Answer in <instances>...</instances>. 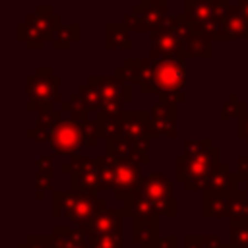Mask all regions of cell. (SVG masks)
I'll use <instances>...</instances> for the list:
<instances>
[{
    "label": "cell",
    "mask_w": 248,
    "mask_h": 248,
    "mask_svg": "<svg viewBox=\"0 0 248 248\" xmlns=\"http://www.w3.org/2000/svg\"><path fill=\"white\" fill-rule=\"evenodd\" d=\"M87 83L93 85L103 101V112H122L124 103H132L134 95H132V83L120 81L114 76H89Z\"/></svg>",
    "instance_id": "obj_11"
},
{
    "label": "cell",
    "mask_w": 248,
    "mask_h": 248,
    "mask_svg": "<svg viewBox=\"0 0 248 248\" xmlns=\"http://www.w3.org/2000/svg\"><path fill=\"white\" fill-rule=\"evenodd\" d=\"M211 43L213 39L203 33H192L184 41V52L188 58H211Z\"/></svg>",
    "instance_id": "obj_29"
},
{
    "label": "cell",
    "mask_w": 248,
    "mask_h": 248,
    "mask_svg": "<svg viewBox=\"0 0 248 248\" xmlns=\"http://www.w3.org/2000/svg\"><path fill=\"white\" fill-rule=\"evenodd\" d=\"M236 190H240L236 174L223 161L211 167V170L207 172L203 180V188H202V192H223V194H234Z\"/></svg>",
    "instance_id": "obj_18"
},
{
    "label": "cell",
    "mask_w": 248,
    "mask_h": 248,
    "mask_svg": "<svg viewBox=\"0 0 248 248\" xmlns=\"http://www.w3.org/2000/svg\"><path fill=\"white\" fill-rule=\"evenodd\" d=\"M105 46L107 50H132L134 43L130 39V29L124 23L108 21L105 25Z\"/></svg>",
    "instance_id": "obj_26"
},
{
    "label": "cell",
    "mask_w": 248,
    "mask_h": 248,
    "mask_svg": "<svg viewBox=\"0 0 248 248\" xmlns=\"http://www.w3.org/2000/svg\"><path fill=\"white\" fill-rule=\"evenodd\" d=\"M103 207H108L107 200L93 192L52 190V217H66L76 227L87 225Z\"/></svg>",
    "instance_id": "obj_4"
},
{
    "label": "cell",
    "mask_w": 248,
    "mask_h": 248,
    "mask_svg": "<svg viewBox=\"0 0 248 248\" xmlns=\"http://www.w3.org/2000/svg\"><path fill=\"white\" fill-rule=\"evenodd\" d=\"M248 108V105L246 103H242L240 99H238V95L236 93H231L229 95V99L223 103V107H221V110H219V120H223V122H227V120H238L240 118V114L244 112Z\"/></svg>",
    "instance_id": "obj_32"
},
{
    "label": "cell",
    "mask_w": 248,
    "mask_h": 248,
    "mask_svg": "<svg viewBox=\"0 0 248 248\" xmlns=\"http://www.w3.org/2000/svg\"><path fill=\"white\" fill-rule=\"evenodd\" d=\"M140 188L145 192V196L153 202L157 207L159 215L174 219L178 209H176V198H174V182L163 174V172H145Z\"/></svg>",
    "instance_id": "obj_10"
},
{
    "label": "cell",
    "mask_w": 248,
    "mask_h": 248,
    "mask_svg": "<svg viewBox=\"0 0 248 248\" xmlns=\"http://www.w3.org/2000/svg\"><path fill=\"white\" fill-rule=\"evenodd\" d=\"M147 112L151 116L155 138H169V140L176 138V103L157 99V103L151 105Z\"/></svg>",
    "instance_id": "obj_14"
},
{
    "label": "cell",
    "mask_w": 248,
    "mask_h": 248,
    "mask_svg": "<svg viewBox=\"0 0 248 248\" xmlns=\"http://www.w3.org/2000/svg\"><path fill=\"white\" fill-rule=\"evenodd\" d=\"M101 140H114L122 132V112H99L95 114Z\"/></svg>",
    "instance_id": "obj_28"
},
{
    "label": "cell",
    "mask_w": 248,
    "mask_h": 248,
    "mask_svg": "<svg viewBox=\"0 0 248 248\" xmlns=\"http://www.w3.org/2000/svg\"><path fill=\"white\" fill-rule=\"evenodd\" d=\"M60 76L54 74L50 66H39L31 76L25 79V91H27V105L25 108L29 112H46L52 110L54 105L62 103L60 97Z\"/></svg>",
    "instance_id": "obj_5"
},
{
    "label": "cell",
    "mask_w": 248,
    "mask_h": 248,
    "mask_svg": "<svg viewBox=\"0 0 248 248\" xmlns=\"http://www.w3.org/2000/svg\"><path fill=\"white\" fill-rule=\"evenodd\" d=\"M35 200H43L52 190L54 180V155H41L35 161Z\"/></svg>",
    "instance_id": "obj_24"
},
{
    "label": "cell",
    "mask_w": 248,
    "mask_h": 248,
    "mask_svg": "<svg viewBox=\"0 0 248 248\" xmlns=\"http://www.w3.org/2000/svg\"><path fill=\"white\" fill-rule=\"evenodd\" d=\"M143 163L136 159H124L114 155H101V178L103 190H112L118 202H124L141 182Z\"/></svg>",
    "instance_id": "obj_3"
},
{
    "label": "cell",
    "mask_w": 248,
    "mask_h": 248,
    "mask_svg": "<svg viewBox=\"0 0 248 248\" xmlns=\"http://www.w3.org/2000/svg\"><path fill=\"white\" fill-rule=\"evenodd\" d=\"M62 172L70 174V190L76 192H105L103 178H101V155L99 157H85L74 155L70 161L62 163Z\"/></svg>",
    "instance_id": "obj_9"
},
{
    "label": "cell",
    "mask_w": 248,
    "mask_h": 248,
    "mask_svg": "<svg viewBox=\"0 0 248 248\" xmlns=\"http://www.w3.org/2000/svg\"><path fill=\"white\" fill-rule=\"evenodd\" d=\"M246 37H248V25L242 14L236 10V6H231L217 41H236V39H246Z\"/></svg>",
    "instance_id": "obj_27"
},
{
    "label": "cell",
    "mask_w": 248,
    "mask_h": 248,
    "mask_svg": "<svg viewBox=\"0 0 248 248\" xmlns=\"http://www.w3.org/2000/svg\"><path fill=\"white\" fill-rule=\"evenodd\" d=\"M58 110L68 112V118H62L50 134L48 145L54 155L74 157V155H79L81 147L97 145V141L101 140V134L95 122V114L76 107L70 99L62 101L58 105Z\"/></svg>",
    "instance_id": "obj_1"
},
{
    "label": "cell",
    "mask_w": 248,
    "mask_h": 248,
    "mask_svg": "<svg viewBox=\"0 0 248 248\" xmlns=\"http://www.w3.org/2000/svg\"><path fill=\"white\" fill-rule=\"evenodd\" d=\"M17 248H54L52 234H27L25 240L17 244Z\"/></svg>",
    "instance_id": "obj_35"
},
{
    "label": "cell",
    "mask_w": 248,
    "mask_h": 248,
    "mask_svg": "<svg viewBox=\"0 0 248 248\" xmlns=\"http://www.w3.org/2000/svg\"><path fill=\"white\" fill-rule=\"evenodd\" d=\"M124 207L112 209V207H103L87 225H83L87 234H101V232H114V231H124V219H126Z\"/></svg>",
    "instance_id": "obj_19"
},
{
    "label": "cell",
    "mask_w": 248,
    "mask_h": 248,
    "mask_svg": "<svg viewBox=\"0 0 248 248\" xmlns=\"http://www.w3.org/2000/svg\"><path fill=\"white\" fill-rule=\"evenodd\" d=\"M236 10L242 14V17H244V21H246V25H248V0H236ZM246 41H248V37H246Z\"/></svg>",
    "instance_id": "obj_41"
},
{
    "label": "cell",
    "mask_w": 248,
    "mask_h": 248,
    "mask_svg": "<svg viewBox=\"0 0 248 248\" xmlns=\"http://www.w3.org/2000/svg\"><path fill=\"white\" fill-rule=\"evenodd\" d=\"M203 238V248H232L229 242L225 244L217 234H202Z\"/></svg>",
    "instance_id": "obj_39"
},
{
    "label": "cell",
    "mask_w": 248,
    "mask_h": 248,
    "mask_svg": "<svg viewBox=\"0 0 248 248\" xmlns=\"http://www.w3.org/2000/svg\"><path fill=\"white\" fill-rule=\"evenodd\" d=\"M89 248H124V231L87 234Z\"/></svg>",
    "instance_id": "obj_31"
},
{
    "label": "cell",
    "mask_w": 248,
    "mask_h": 248,
    "mask_svg": "<svg viewBox=\"0 0 248 248\" xmlns=\"http://www.w3.org/2000/svg\"><path fill=\"white\" fill-rule=\"evenodd\" d=\"M60 16L54 14L52 6H35V12L17 23V41L25 43L29 50H41L46 43H52L54 31L60 27Z\"/></svg>",
    "instance_id": "obj_7"
},
{
    "label": "cell",
    "mask_w": 248,
    "mask_h": 248,
    "mask_svg": "<svg viewBox=\"0 0 248 248\" xmlns=\"http://www.w3.org/2000/svg\"><path fill=\"white\" fill-rule=\"evenodd\" d=\"M236 138L238 140H244L248 143V108L240 114V118L236 120Z\"/></svg>",
    "instance_id": "obj_38"
},
{
    "label": "cell",
    "mask_w": 248,
    "mask_h": 248,
    "mask_svg": "<svg viewBox=\"0 0 248 248\" xmlns=\"http://www.w3.org/2000/svg\"><path fill=\"white\" fill-rule=\"evenodd\" d=\"M79 41V23H68V25H60L54 31L52 37V48L54 50H70L74 43Z\"/></svg>",
    "instance_id": "obj_30"
},
{
    "label": "cell",
    "mask_w": 248,
    "mask_h": 248,
    "mask_svg": "<svg viewBox=\"0 0 248 248\" xmlns=\"http://www.w3.org/2000/svg\"><path fill=\"white\" fill-rule=\"evenodd\" d=\"M132 242L140 248H163V236L159 234V217L134 219L132 221Z\"/></svg>",
    "instance_id": "obj_20"
},
{
    "label": "cell",
    "mask_w": 248,
    "mask_h": 248,
    "mask_svg": "<svg viewBox=\"0 0 248 248\" xmlns=\"http://www.w3.org/2000/svg\"><path fill=\"white\" fill-rule=\"evenodd\" d=\"M213 140L211 138H202V140H190L184 143V153L190 155V153H203V151H209L213 147Z\"/></svg>",
    "instance_id": "obj_36"
},
{
    "label": "cell",
    "mask_w": 248,
    "mask_h": 248,
    "mask_svg": "<svg viewBox=\"0 0 248 248\" xmlns=\"http://www.w3.org/2000/svg\"><path fill=\"white\" fill-rule=\"evenodd\" d=\"M184 8L190 27L217 41L231 10V0H184Z\"/></svg>",
    "instance_id": "obj_6"
},
{
    "label": "cell",
    "mask_w": 248,
    "mask_h": 248,
    "mask_svg": "<svg viewBox=\"0 0 248 248\" xmlns=\"http://www.w3.org/2000/svg\"><path fill=\"white\" fill-rule=\"evenodd\" d=\"M52 242L54 248H89L87 232L83 227H66V225H54L52 227Z\"/></svg>",
    "instance_id": "obj_23"
},
{
    "label": "cell",
    "mask_w": 248,
    "mask_h": 248,
    "mask_svg": "<svg viewBox=\"0 0 248 248\" xmlns=\"http://www.w3.org/2000/svg\"><path fill=\"white\" fill-rule=\"evenodd\" d=\"M232 194L223 192H203L202 213L205 219H229L231 217Z\"/></svg>",
    "instance_id": "obj_25"
},
{
    "label": "cell",
    "mask_w": 248,
    "mask_h": 248,
    "mask_svg": "<svg viewBox=\"0 0 248 248\" xmlns=\"http://www.w3.org/2000/svg\"><path fill=\"white\" fill-rule=\"evenodd\" d=\"M221 163V147L213 145L203 153L176 155L174 159V180L184 184V190L194 192L203 188V180L213 165Z\"/></svg>",
    "instance_id": "obj_8"
},
{
    "label": "cell",
    "mask_w": 248,
    "mask_h": 248,
    "mask_svg": "<svg viewBox=\"0 0 248 248\" xmlns=\"http://www.w3.org/2000/svg\"><path fill=\"white\" fill-rule=\"evenodd\" d=\"M118 138H128V140H155L151 116L147 110H122V132Z\"/></svg>",
    "instance_id": "obj_16"
},
{
    "label": "cell",
    "mask_w": 248,
    "mask_h": 248,
    "mask_svg": "<svg viewBox=\"0 0 248 248\" xmlns=\"http://www.w3.org/2000/svg\"><path fill=\"white\" fill-rule=\"evenodd\" d=\"M186 58H188L186 54L151 58V79L157 99H165L170 103L186 101V95L182 91L186 83V68H184Z\"/></svg>",
    "instance_id": "obj_2"
},
{
    "label": "cell",
    "mask_w": 248,
    "mask_h": 248,
    "mask_svg": "<svg viewBox=\"0 0 248 248\" xmlns=\"http://www.w3.org/2000/svg\"><path fill=\"white\" fill-rule=\"evenodd\" d=\"M234 174H236L238 184L244 190H248V155H240L236 159V170H234Z\"/></svg>",
    "instance_id": "obj_37"
},
{
    "label": "cell",
    "mask_w": 248,
    "mask_h": 248,
    "mask_svg": "<svg viewBox=\"0 0 248 248\" xmlns=\"http://www.w3.org/2000/svg\"><path fill=\"white\" fill-rule=\"evenodd\" d=\"M167 2L169 0H141L130 14L124 16V25L136 33H151L169 16Z\"/></svg>",
    "instance_id": "obj_12"
},
{
    "label": "cell",
    "mask_w": 248,
    "mask_h": 248,
    "mask_svg": "<svg viewBox=\"0 0 248 248\" xmlns=\"http://www.w3.org/2000/svg\"><path fill=\"white\" fill-rule=\"evenodd\" d=\"M105 147L108 155L114 157H124V159H136L143 165H149V147L151 141H138V140H128V138H114V140H107Z\"/></svg>",
    "instance_id": "obj_17"
},
{
    "label": "cell",
    "mask_w": 248,
    "mask_h": 248,
    "mask_svg": "<svg viewBox=\"0 0 248 248\" xmlns=\"http://www.w3.org/2000/svg\"><path fill=\"white\" fill-rule=\"evenodd\" d=\"M124 211H126V215L132 221L134 219H153V217H159L157 207L153 205V202L145 196V192L140 186L124 200Z\"/></svg>",
    "instance_id": "obj_22"
},
{
    "label": "cell",
    "mask_w": 248,
    "mask_h": 248,
    "mask_svg": "<svg viewBox=\"0 0 248 248\" xmlns=\"http://www.w3.org/2000/svg\"><path fill=\"white\" fill-rule=\"evenodd\" d=\"M184 248H203L202 234H186L184 236Z\"/></svg>",
    "instance_id": "obj_40"
},
{
    "label": "cell",
    "mask_w": 248,
    "mask_h": 248,
    "mask_svg": "<svg viewBox=\"0 0 248 248\" xmlns=\"http://www.w3.org/2000/svg\"><path fill=\"white\" fill-rule=\"evenodd\" d=\"M229 221H248V190L240 188L232 194Z\"/></svg>",
    "instance_id": "obj_33"
},
{
    "label": "cell",
    "mask_w": 248,
    "mask_h": 248,
    "mask_svg": "<svg viewBox=\"0 0 248 248\" xmlns=\"http://www.w3.org/2000/svg\"><path fill=\"white\" fill-rule=\"evenodd\" d=\"M62 114H64V112L58 110V108H52V110H46V112L37 114L35 124L25 132V136H27L29 140H33L35 143H48L54 126L64 118Z\"/></svg>",
    "instance_id": "obj_21"
},
{
    "label": "cell",
    "mask_w": 248,
    "mask_h": 248,
    "mask_svg": "<svg viewBox=\"0 0 248 248\" xmlns=\"http://www.w3.org/2000/svg\"><path fill=\"white\" fill-rule=\"evenodd\" d=\"M163 248H178V238H176V234H167V236H163Z\"/></svg>",
    "instance_id": "obj_42"
},
{
    "label": "cell",
    "mask_w": 248,
    "mask_h": 248,
    "mask_svg": "<svg viewBox=\"0 0 248 248\" xmlns=\"http://www.w3.org/2000/svg\"><path fill=\"white\" fill-rule=\"evenodd\" d=\"M114 78L132 85H138L143 95H151L153 79H151V58H124L120 66L114 68Z\"/></svg>",
    "instance_id": "obj_13"
},
{
    "label": "cell",
    "mask_w": 248,
    "mask_h": 248,
    "mask_svg": "<svg viewBox=\"0 0 248 248\" xmlns=\"http://www.w3.org/2000/svg\"><path fill=\"white\" fill-rule=\"evenodd\" d=\"M229 244L232 248H248V221H231Z\"/></svg>",
    "instance_id": "obj_34"
},
{
    "label": "cell",
    "mask_w": 248,
    "mask_h": 248,
    "mask_svg": "<svg viewBox=\"0 0 248 248\" xmlns=\"http://www.w3.org/2000/svg\"><path fill=\"white\" fill-rule=\"evenodd\" d=\"M170 54H186L184 41L172 31L165 21L149 33V56H170Z\"/></svg>",
    "instance_id": "obj_15"
}]
</instances>
